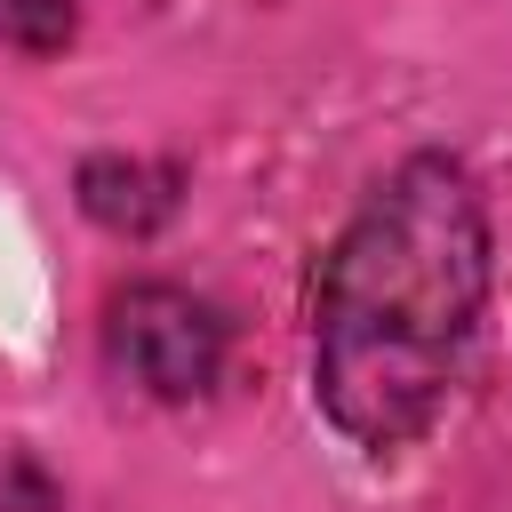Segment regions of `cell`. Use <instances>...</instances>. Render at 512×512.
<instances>
[{"label":"cell","mask_w":512,"mask_h":512,"mask_svg":"<svg viewBox=\"0 0 512 512\" xmlns=\"http://www.w3.org/2000/svg\"><path fill=\"white\" fill-rule=\"evenodd\" d=\"M488 296V208L464 160H400L320 264L312 392L360 448H400L448 400Z\"/></svg>","instance_id":"6da1fadb"},{"label":"cell","mask_w":512,"mask_h":512,"mask_svg":"<svg viewBox=\"0 0 512 512\" xmlns=\"http://www.w3.org/2000/svg\"><path fill=\"white\" fill-rule=\"evenodd\" d=\"M104 352L112 368L152 392V400H192L216 384L224 368V320L208 296L192 288H168V280H136L112 296V328H104Z\"/></svg>","instance_id":"7a4b0ae2"}]
</instances>
